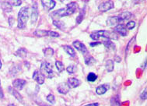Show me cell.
<instances>
[{
	"label": "cell",
	"instance_id": "6da1fadb",
	"mask_svg": "<svg viewBox=\"0 0 147 106\" xmlns=\"http://www.w3.org/2000/svg\"><path fill=\"white\" fill-rule=\"evenodd\" d=\"M77 8H78V4L75 2H73L68 4L65 8H62L52 13L51 14V17L53 18L54 20H57V19L59 20V18L73 15L76 11Z\"/></svg>",
	"mask_w": 147,
	"mask_h": 106
},
{
	"label": "cell",
	"instance_id": "7a4b0ae2",
	"mask_svg": "<svg viewBox=\"0 0 147 106\" xmlns=\"http://www.w3.org/2000/svg\"><path fill=\"white\" fill-rule=\"evenodd\" d=\"M28 19H29L28 8L27 7L21 8L18 13V28L24 29L26 27Z\"/></svg>",
	"mask_w": 147,
	"mask_h": 106
},
{
	"label": "cell",
	"instance_id": "3957f363",
	"mask_svg": "<svg viewBox=\"0 0 147 106\" xmlns=\"http://www.w3.org/2000/svg\"><path fill=\"white\" fill-rule=\"evenodd\" d=\"M90 38L93 40L97 41L100 38H106L107 39H118L116 34L107 30H98L90 34Z\"/></svg>",
	"mask_w": 147,
	"mask_h": 106
},
{
	"label": "cell",
	"instance_id": "277c9868",
	"mask_svg": "<svg viewBox=\"0 0 147 106\" xmlns=\"http://www.w3.org/2000/svg\"><path fill=\"white\" fill-rule=\"evenodd\" d=\"M40 72L44 75V77H47V78H52V77H53V69H52V66H51V64L49 63V62H42L41 66Z\"/></svg>",
	"mask_w": 147,
	"mask_h": 106
},
{
	"label": "cell",
	"instance_id": "5b68a950",
	"mask_svg": "<svg viewBox=\"0 0 147 106\" xmlns=\"http://www.w3.org/2000/svg\"><path fill=\"white\" fill-rule=\"evenodd\" d=\"M112 8H114V3L111 0H109L105 3H101L100 6H98V9L101 12H106V11L111 9Z\"/></svg>",
	"mask_w": 147,
	"mask_h": 106
},
{
	"label": "cell",
	"instance_id": "8992f818",
	"mask_svg": "<svg viewBox=\"0 0 147 106\" xmlns=\"http://www.w3.org/2000/svg\"><path fill=\"white\" fill-rule=\"evenodd\" d=\"M41 4L46 11H50L55 6V2L54 0H41Z\"/></svg>",
	"mask_w": 147,
	"mask_h": 106
},
{
	"label": "cell",
	"instance_id": "52a82bcc",
	"mask_svg": "<svg viewBox=\"0 0 147 106\" xmlns=\"http://www.w3.org/2000/svg\"><path fill=\"white\" fill-rule=\"evenodd\" d=\"M33 79L35 80L38 84L41 85L44 83V77L43 74L38 70H35L33 74Z\"/></svg>",
	"mask_w": 147,
	"mask_h": 106
},
{
	"label": "cell",
	"instance_id": "ba28073f",
	"mask_svg": "<svg viewBox=\"0 0 147 106\" xmlns=\"http://www.w3.org/2000/svg\"><path fill=\"white\" fill-rule=\"evenodd\" d=\"M27 83V81L24 80L23 79H16L15 80H13V87L16 88L18 91H21L22 89L24 88V87L25 86V84Z\"/></svg>",
	"mask_w": 147,
	"mask_h": 106
},
{
	"label": "cell",
	"instance_id": "9c48e42d",
	"mask_svg": "<svg viewBox=\"0 0 147 106\" xmlns=\"http://www.w3.org/2000/svg\"><path fill=\"white\" fill-rule=\"evenodd\" d=\"M73 46L76 48L77 50L80 51V52H81L83 53V54L88 52V51H87V48L86 47V45L84 44H82L81 41H74L73 43Z\"/></svg>",
	"mask_w": 147,
	"mask_h": 106
},
{
	"label": "cell",
	"instance_id": "30bf717a",
	"mask_svg": "<svg viewBox=\"0 0 147 106\" xmlns=\"http://www.w3.org/2000/svg\"><path fill=\"white\" fill-rule=\"evenodd\" d=\"M114 30H115V32L118 33L121 36H126L127 34H128L127 28L125 24H118L115 27Z\"/></svg>",
	"mask_w": 147,
	"mask_h": 106
},
{
	"label": "cell",
	"instance_id": "8fae6325",
	"mask_svg": "<svg viewBox=\"0 0 147 106\" xmlns=\"http://www.w3.org/2000/svg\"><path fill=\"white\" fill-rule=\"evenodd\" d=\"M57 90H58V91L60 94H65L69 91L70 87H69V86L68 85V83H59V85H58Z\"/></svg>",
	"mask_w": 147,
	"mask_h": 106
},
{
	"label": "cell",
	"instance_id": "7c38bea8",
	"mask_svg": "<svg viewBox=\"0 0 147 106\" xmlns=\"http://www.w3.org/2000/svg\"><path fill=\"white\" fill-rule=\"evenodd\" d=\"M38 19V4L34 3L32 6V13H31V22L33 24H35L36 21Z\"/></svg>",
	"mask_w": 147,
	"mask_h": 106
},
{
	"label": "cell",
	"instance_id": "4fadbf2b",
	"mask_svg": "<svg viewBox=\"0 0 147 106\" xmlns=\"http://www.w3.org/2000/svg\"><path fill=\"white\" fill-rule=\"evenodd\" d=\"M110 88V86L107 83H104L102 85H100L96 88V93L98 95H102V94H105Z\"/></svg>",
	"mask_w": 147,
	"mask_h": 106
},
{
	"label": "cell",
	"instance_id": "5bb4252c",
	"mask_svg": "<svg viewBox=\"0 0 147 106\" xmlns=\"http://www.w3.org/2000/svg\"><path fill=\"white\" fill-rule=\"evenodd\" d=\"M68 85L69 86L70 88H76L78 86H80V80L76 79V78H74V77H72V78H69L68 80Z\"/></svg>",
	"mask_w": 147,
	"mask_h": 106
},
{
	"label": "cell",
	"instance_id": "9a60e30c",
	"mask_svg": "<svg viewBox=\"0 0 147 106\" xmlns=\"http://www.w3.org/2000/svg\"><path fill=\"white\" fill-rule=\"evenodd\" d=\"M103 45L105 46L107 49L108 51H115L116 50V47H115V44H114V42H112L111 41V39H107L105 41H103Z\"/></svg>",
	"mask_w": 147,
	"mask_h": 106
},
{
	"label": "cell",
	"instance_id": "2e32d148",
	"mask_svg": "<svg viewBox=\"0 0 147 106\" xmlns=\"http://www.w3.org/2000/svg\"><path fill=\"white\" fill-rule=\"evenodd\" d=\"M8 90H9V93L12 94L13 96H14L19 101L23 102V97H22V96L20 95V94L18 92V91H16L14 88H13L12 87H8Z\"/></svg>",
	"mask_w": 147,
	"mask_h": 106
},
{
	"label": "cell",
	"instance_id": "e0dca14e",
	"mask_svg": "<svg viewBox=\"0 0 147 106\" xmlns=\"http://www.w3.org/2000/svg\"><path fill=\"white\" fill-rule=\"evenodd\" d=\"M121 21L118 17H110L107 20V24L108 26H115V25L118 24Z\"/></svg>",
	"mask_w": 147,
	"mask_h": 106
},
{
	"label": "cell",
	"instance_id": "ac0fdd59",
	"mask_svg": "<svg viewBox=\"0 0 147 106\" xmlns=\"http://www.w3.org/2000/svg\"><path fill=\"white\" fill-rule=\"evenodd\" d=\"M15 56H18V57H20V58H22V59L26 58L27 56V49H25L24 48H19V49L15 52Z\"/></svg>",
	"mask_w": 147,
	"mask_h": 106
},
{
	"label": "cell",
	"instance_id": "d6986e66",
	"mask_svg": "<svg viewBox=\"0 0 147 106\" xmlns=\"http://www.w3.org/2000/svg\"><path fill=\"white\" fill-rule=\"evenodd\" d=\"M118 18H119V20H120L121 22V21H126V20H129V19H130V18L132 17V13H131L130 12H128V11H126V12L121 13V14L118 15Z\"/></svg>",
	"mask_w": 147,
	"mask_h": 106
},
{
	"label": "cell",
	"instance_id": "ffe728a7",
	"mask_svg": "<svg viewBox=\"0 0 147 106\" xmlns=\"http://www.w3.org/2000/svg\"><path fill=\"white\" fill-rule=\"evenodd\" d=\"M63 47V49L65 50V52L67 53L68 55H69L70 56H76V52L74 50L73 48L70 46H69V45H64V46H62Z\"/></svg>",
	"mask_w": 147,
	"mask_h": 106
},
{
	"label": "cell",
	"instance_id": "44dd1931",
	"mask_svg": "<svg viewBox=\"0 0 147 106\" xmlns=\"http://www.w3.org/2000/svg\"><path fill=\"white\" fill-rule=\"evenodd\" d=\"M34 34L38 37H44L49 35V30H37L34 32Z\"/></svg>",
	"mask_w": 147,
	"mask_h": 106
},
{
	"label": "cell",
	"instance_id": "7402d4cb",
	"mask_svg": "<svg viewBox=\"0 0 147 106\" xmlns=\"http://www.w3.org/2000/svg\"><path fill=\"white\" fill-rule=\"evenodd\" d=\"M106 69L107 72H112L114 70V61L112 59H109L107 61Z\"/></svg>",
	"mask_w": 147,
	"mask_h": 106
},
{
	"label": "cell",
	"instance_id": "603a6c76",
	"mask_svg": "<svg viewBox=\"0 0 147 106\" xmlns=\"http://www.w3.org/2000/svg\"><path fill=\"white\" fill-rule=\"evenodd\" d=\"M111 106H121L120 99L118 96H115L111 98Z\"/></svg>",
	"mask_w": 147,
	"mask_h": 106
},
{
	"label": "cell",
	"instance_id": "cb8c5ba5",
	"mask_svg": "<svg viewBox=\"0 0 147 106\" xmlns=\"http://www.w3.org/2000/svg\"><path fill=\"white\" fill-rule=\"evenodd\" d=\"M21 71V68L18 67L17 66H13L12 69L10 70V74L12 75V76H16V75H17L18 74H20V72Z\"/></svg>",
	"mask_w": 147,
	"mask_h": 106
},
{
	"label": "cell",
	"instance_id": "d4e9b609",
	"mask_svg": "<svg viewBox=\"0 0 147 106\" xmlns=\"http://www.w3.org/2000/svg\"><path fill=\"white\" fill-rule=\"evenodd\" d=\"M44 55L46 57H51L54 55V50L51 48H46L44 50Z\"/></svg>",
	"mask_w": 147,
	"mask_h": 106
},
{
	"label": "cell",
	"instance_id": "484cf974",
	"mask_svg": "<svg viewBox=\"0 0 147 106\" xmlns=\"http://www.w3.org/2000/svg\"><path fill=\"white\" fill-rule=\"evenodd\" d=\"M53 24L55 26H56L59 29H64V27H65V24L62 22V21H59V20H54Z\"/></svg>",
	"mask_w": 147,
	"mask_h": 106
},
{
	"label": "cell",
	"instance_id": "4316f807",
	"mask_svg": "<svg viewBox=\"0 0 147 106\" xmlns=\"http://www.w3.org/2000/svg\"><path fill=\"white\" fill-rule=\"evenodd\" d=\"M95 62H96V60L94 59V57H92V56H89L87 58L85 57V63L86 65L92 66L94 65Z\"/></svg>",
	"mask_w": 147,
	"mask_h": 106
},
{
	"label": "cell",
	"instance_id": "83f0119b",
	"mask_svg": "<svg viewBox=\"0 0 147 106\" xmlns=\"http://www.w3.org/2000/svg\"><path fill=\"white\" fill-rule=\"evenodd\" d=\"M84 16H85V9H83V10H81V12L80 13L79 16L76 17V21L77 24H79L82 22V20H83V18H84Z\"/></svg>",
	"mask_w": 147,
	"mask_h": 106
},
{
	"label": "cell",
	"instance_id": "f1b7e54d",
	"mask_svg": "<svg viewBox=\"0 0 147 106\" xmlns=\"http://www.w3.org/2000/svg\"><path fill=\"white\" fill-rule=\"evenodd\" d=\"M97 79V75L94 73H90L87 75V80L89 82H94Z\"/></svg>",
	"mask_w": 147,
	"mask_h": 106
},
{
	"label": "cell",
	"instance_id": "f546056e",
	"mask_svg": "<svg viewBox=\"0 0 147 106\" xmlns=\"http://www.w3.org/2000/svg\"><path fill=\"white\" fill-rule=\"evenodd\" d=\"M55 66H56V68H57V70L59 72H62V71L65 70V66L63 65V63L62 62H60V61H56L55 62Z\"/></svg>",
	"mask_w": 147,
	"mask_h": 106
},
{
	"label": "cell",
	"instance_id": "4dcf8cb0",
	"mask_svg": "<svg viewBox=\"0 0 147 106\" xmlns=\"http://www.w3.org/2000/svg\"><path fill=\"white\" fill-rule=\"evenodd\" d=\"M8 3L11 6H19L22 4L21 0H9Z\"/></svg>",
	"mask_w": 147,
	"mask_h": 106
},
{
	"label": "cell",
	"instance_id": "1f68e13d",
	"mask_svg": "<svg viewBox=\"0 0 147 106\" xmlns=\"http://www.w3.org/2000/svg\"><path fill=\"white\" fill-rule=\"evenodd\" d=\"M66 70L69 74H75L77 70V67L75 65H70L68 66Z\"/></svg>",
	"mask_w": 147,
	"mask_h": 106
},
{
	"label": "cell",
	"instance_id": "d6a6232c",
	"mask_svg": "<svg viewBox=\"0 0 147 106\" xmlns=\"http://www.w3.org/2000/svg\"><path fill=\"white\" fill-rule=\"evenodd\" d=\"M2 7L5 11H8V12L12 11V6L9 5V3H2Z\"/></svg>",
	"mask_w": 147,
	"mask_h": 106
},
{
	"label": "cell",
	"instance_id": "836d02e7",
	"mask_svg": "<svg viewBox=\"0 0 147 106\" xmlns=\"http://www.w3.org/2000/svg\"><path fill=\"white\" fill-rule=\"evenodd\" d=\"M46 99H47V101L50 102L51 104H54L55 102V96H54L53 94H48L47 96V97H46Z\"/></svg>",
	"mask_w": 147,
	"mask_h": 106
},
{
	"label": "cell",
	"instance_id": "e575fe53",
	"mask_svg": "<svg viewBox=\"0 0 147 106\" xmlns=\"http://www.w3.org/2000/svg\"><path fill=\"white\" fill-rule=\"evenodd\" d=\"M125 27H126L128 29H129V30L133 29V28L135 27V21H129V22L126 24V26Z\"/></svg>",
	"mask_w": 147,
	"mask_h": 106
},
{
	"label": "cell",
	"instance_id": "d590c367",
	"mask_svg": "<svg viewBox=\"0 0 147 106\" xmlns=\"http://www.w3.org/2000/svg\"><path fill=\"white\" fill-rule=\"evenodd\" d=\"M146 97H147V91H146V88L145 89L143 92L142 93V94L140 95V97H141L142 100H146Z\"/></svg>",
	"mask_w": 147,
	"mask_h": 106
},
{
	"label": "cell",
	"instance_id": "8d00e7d4",
	"mask_svg": "<svg viewBox=\"0 0 147 106\" xmlns=\"http://www.w3.org/2000/svg\"><path fill=\"white\" fill-rule=\"evenodd\" d=\"M101 44V42L100 41H95V42H91L90 45L91 46V47H95V46H97V45H100Z\"/></svg>",
	"mask_w": 147,
	"mask_h": 106
},
{
	"label": "cell",
	"instance_id": "74e56055",
	"mask_svg": "<svg viewBox=\"0 0 147 106\" xmlns=\"http://www.w3.org/2000/svg\"><path fill=\"white\" fill-rule=\"evenodd\" d=\"M0 97H1V98H3V97H4V94H3V88H2V87H1V82H0Z\"/></svg>",
	"mask_w": 147,
	"mask_h": 106
},
{
	"label": "cell",
	"instance_id": "f35d334b",
	"mask_svg": "<svg viewBox=\"0 0 147 106\" xmlns=\"http://www.w3.org/2000/svg\"><path fill=\"white\" fill-rule=\"evenodd\" d=\"M115 61L117 62H120L121 61V57H119V56H116L115 58Z\"/></svg>",
	"mask_w": 147,
	"mask_h": 106
},
{
	"label": "cell",
	"instance_id": "ab89813d",
	"mask_svg": "<svg viewBox=\"0 0 147 106\" xmlns=\"http://www.w3.org/2000/svg\"><path fill=\"white\" fill-rule=\"evenodd\" d=\"M84 106H99V104L98 103H92V104H89V105H86Z\"/></svg>",
	"mask_w": 147,
	"mask_h": 106
},
{
	"label": "cell",
	"instance_id": "60d3db41",
	"mask_svg": "<svg viewBox=\"0 0 147 106\" xmlns=\"http://www.w3.org/2000/svg\"><path fill=\"white\" fill-rule=\"evenodd\" d=\"M2 62H1V60H0V69H1V68H2Z\"/></svg>",
	"mask_w": 147,
	"mask_h": 106
},
{
	"label": "cell",
	"instance_id": "b9f144b4",
	"mask_svg": "<svg viewBox=\"0 0 147 106\" xmlns=\"http://www.w3.org/2000/svg\"><path fill=\"white\" fill-rule=\"evenodd\" d=\"M8 106H16V105H14L13 104H9V105Z\"/></svg>",
	"mask_w": 147,
	"mask_h": 106
},
{
	"label": "cell",
	"instance_id": "7bdbcfd3",
	"mask_svg": "<svg viewBox=\"0 0 147 106\" xmlns=\"http://www.w3.org/2000/svg\"><path fill=\"white\" fill-rule=\"evenodd\" d=\"M60 2H64V0H59Z\"/></svg>",
	"mask_w": 147,
	"mask_h": 106
}]
</instances>
